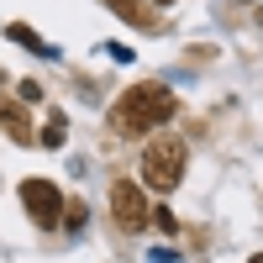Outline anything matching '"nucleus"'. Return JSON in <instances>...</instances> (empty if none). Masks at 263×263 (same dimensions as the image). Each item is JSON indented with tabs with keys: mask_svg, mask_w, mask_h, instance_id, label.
Wrapping results in <instances>:
<instances>
[{
	"mask_svg": "<svg viewBox=\"0 0 263 263\" xmlns=\"http://www.w3.org/2000/svg\"><path fill=\"white\" fill-rule=\"evenodd\" d=\"M21 205H27V216L37 227H58L63 216V195L53 179H21Z\"/></svg>",
	"mask_w": 263,
	"mask_h": 263,
	"instance_id": "3",
	"label": "nucleus"
},
{
	"mask_svg": "<svg viewBox=\"0 0 263 263\" xmlns=\"http://www.w3.org/2000/svg\"><path fill=\"white\" fill-rule=\"evenodd\" d=\"M153 221H158V232H168V237H174V211H153Z\"/></svg>",
	"mask_w": 263,
	"mask_h": 263,
	"instance_id": "9",
	"label": "nucleus"
},
{
	"mask_svg": "<svg viewBox=\"0 0 263 263\" xmlns=\"http://www.w3.org/2000/svg\"><path fill=\"white\" fill-rule=\"evenodd\" d=\"M174 90L168 84H132V90L111 105V126L121 137H142V132H158L168 116H174Z\"/></svg>",
	"mask_w": 263,
	"mask_h": 263,
	"instance_id": "1",
	"label": "nucleus"
},
{
	"mask_svg": "<svg viewBox=\"0 0 263 263\" xmlns=\"http://www.w3.org/2000/svg\"><path fill=\"white\" fill-rule=\"evenodd\" d=\"M111 216H116V227H126V232H142L153 211H147L142 190L132 184V179H116V184H111Z\"/></svg>",
	"mask_w": 263,
	"mask_h": 263,
	"instance_id": "4",
	"label": "nucleus"
},
{
	"mask_svg": "<svg viewBox=\"0 0 263 263\" xmlns=\"http://www.w3.org/2000/svg\"><path fill=\"white\" fill-rule=\"evenodd\" d=\"M37 147H63V116H58V111L48 116V126H42V142H37Z\"/></svg>",
	"mask_w": 263,
	"mask_h": 263,
	"instance_id": "8",
	"label": "nucleus"
},
{
	"mask_svg": "<svg viewBox=\"0 0 263 263\" xmlns=\"http://www.w3.org/2000/svg\"><path fill=\"white\" fill-rule=\"evenodd\" d=\"M0 126H6L16 142H32V126H27V111H21V105H6V100H0Z\"/></svg>",
	"mask_w": 263,
	"mask_h": 263,
	"instance_id": "6",
	"label": "nucleus"
},
{
	"mask_svg": "<svg viewBox=\"0 0 263 263\" xmlns=\"http://www.w3.org/2000/svg\"><path fill=\"white\" fill-rule=\"evenodd\" d=\"M6 37H11V42H21V48H27V53H37V58H58V48H48V42H42L32 27H21V21H11V27H6Z\"/></svg>",
	"mask_w": 263,
	"mask_h": 263,
	"instance_id": "5",
	"label": "nucleus"
},
{
	"mask_svg": "<svg viewBox=\"0 0 263 263\" xmlns=\"http://www.w3.org/2000/svg\"><path fill=\"white\" fill-rule=\"evenodd\" d=\"M111 11H116L121 21H132V27H153V16H147L142 0H111Z\"/></svg>",
	"mask_w": 263,
	"mask_h": 263,
	"instance_id": "7",
	"label": "nucleus"
},
{
	"mask_svg": "<svg viewBox=\"0 0 263 263\" xmlns=\"http://www.w3.org/2000/svg\"><path fill=\"white\" fill-rule=\"evenodd\" d=\"M0 90H6V74H0Z\"/></svg>",
	"mask_w": 263,
	"mask_h": 263,
	"instance_id": "11",
	"label": "nucleus"
},
{
	"mask_svg": "<svg viewBox=\"0 0 263 263\" xmlns=\"http://www.w3.org/2000/svg\"><path fill=\"white\" fill-rule=\"evenodd\" d=\"M158 6H168V0H158Z\"/></svg>",
	"mask_w": 263,
	"mask_h": 263,
	"instance_id": "12",
	"label": "nucleus"
},
{
	"mask_svg": "<svg viewBox=\"0 0 263 263\" xmlns=\"http://www.w3.org/2000/svg\"><path fill=\"white\" fill-rule=\"evenodd\" d=\"M248 263H263V253H258V258H248Z\"/></svg>",
	"mask_w": 263,
	"mask_h": 263,
	"instance_id": "10",
	"label": "nucleus"
},
{
	"mask_svg": "<svg viewBox=\"0 0 263 263\" xmlns=\"http://www.w3.org/2000/svg\"><path fill=\"white\" fill-rule=\"evenodd\" d=\"M184 163H190V147L163 132V137H153V142L142 147V184L158 190V195H168L174 184L184 179Z\"/></svg>",
	"mask_w": 263,
	"mask_h": 263,
	"instance_id": "2",
	"label": "nucleus"
}]
</instances>
